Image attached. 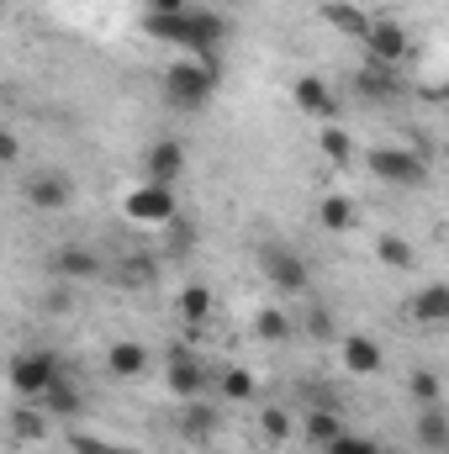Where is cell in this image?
I'll return each mask as SVG.
<instances>
[{
	"label": "cell",
	"mask_w": 449,
	"mask_h": 454,
	"mask_svg": "<svg viewBox=\"0 0 449 454\" xmlns=\"http://www.w3.org/2000/svg\"><path fill=\"white\" fill-rule=\"evenodd\" d=\"M217 80H223V69L196 64V59H175V64L159 74V90H164V101H169L175 112H201V106L217 96Z\"/></svg>",
	"instance_id": "obj_1"
},
{
	"label": "cell",
	"mask_w": 449,
	"mask_h": 454,
	"mask_svg": "<svg viewBox=\"0 0 449 454\" xmlns=\"http://www.w3.org/2000/svg\"><path fill=\"white\" fill-rule=\"evenodd\" d=\"M227 32H232V27H227V16H217V11H207V5H196V0H191V11L180 16V43H175V48H180L185 59H196V64L223 69V59H217V53H223Z\"/></svg>",
	"instance_id": "obj_2"
},
{
	"label": "cell",
	"mask_w": 449,
	"mask_h": 454,
	"mask_svg": "<svg viewBox=\"0 0 449 454\" xmlns=\"http://www.w3.org/2000/svg\"><path fill=\"white\" fill-rule=\"evenodd\" d=\"M365 169H370L381 185H391V191H423V185L434 180L429 159H423V153H413L407 143H386V148H370V153H365Z\"/></svg>",
	"instance_id": "obj_3"
},
{
	"label": "cell",
	"mask_w": 449,
	"mask_h": 454,
	"mask_svg": "<svg viewBox=\"0 0 449 454\" xmlns=\"http://www.w3.org/2000/svg\"><path fill=\"white\" fill-rule=\"evenodd\" d=\"M53 375H59V354L53 348H21V354L5 359V386L21 402H37L53 386Z\"/></svg>",
	"instance_id": "obj_4"
},
{
	"label": "cell",
	"mask_w": 449,
	"mask_h": 454,
	"mask_svg": "<svg viewBox=\"0 0 449 454\" xmlns=\"http://www.w3.org/2000/svg\"><path fill=\"white\" fill-rule=\"evenodd\" d=\"M122 217L132 227H169L180 217V201H175V185H159V180H143L122 196Z\"/></svg>",
	"instance_id": "obj_5"
},
{
	"label": "cell",
	"mask_w": 449,
	"mask_h": 454,
	"mask_svg": "<svg viewBox=\"0 0 449 454\" xmlns=\"http://www.w3.org/2000/svg\"><path fill=\"white\" fill-rule=\"evenodd\" d=\"M359 43H365V64L370 69H397L402 59H413V37L391 16H370V27H365Z\"/></svg>",
	"instance_id": "obj_6"
},
{
	"label": "cell",
	"mask_w": 449,
	"mask_h": 454,
	"mask_svg": "<svg viewBox=\"0 0 449 454\" xmlns=\"http://www.w3.org/2000/svg\"><path fill=\"white\" fill-rule=\"evenodd\" d=\"M21 201H27L32 212H69V201H75V180H69L64 169H32L27 185H21Z\"/></svg>",
	"instance_id": "obj_7"
},
{
	"label": "cell",
	"mask_w": 449,
	"mask_h": 454,
	"mask_svg": "<svg viewBox=\"0 0 449 454\" xmlns=\"http://www.w3.org/2000/svg\"><path fill=\"white\" fill-rule=\"evenodd\" d=\"M259 264H264V280H270L280 296H302V291L312 286V275H307L302 254H291V248H280V243H270V248L259 254Z\"/></svg>",
	"instance_id": "obj_8"
},
{
	"label": "cell",
	"mask_w": 449,
	"mask_h": 454,
	"mask_svg": "<svg viewBox=\"0 0 449 454\" xmlns=\"http://www.w3.org/2000/svg\"><path fill=\"white\" fill-rule=\"evenodd\" d=\"M180 175H185V143H180V137H154L148 153H143V180L175 185Z\"/></svg>",
	"instance_id": "obj_9"
},
{
	"label": "cell",
	"mask_w": 449,
	"mask_h": 454,
	"mask_svg": "<svg viewBox=\"0 0 449 454\" xmlns=\"http://www.w3.org/2000/svg\"><path fill=\"white\" fill-rule=\"evenodd\" d=\"M291 101H296V112L312 116V121H334L338 116V96L323 74H302V80L291 85Z\"/></svg>",
	"instance_id": "obj_10"
},
{
	"label": "cell",
	"mask_w": 449,
	"mask_h": 454,
	"mask_svg": "<svg viewBox=\"0 0 449 454\" xmlns=\"http://www.w3.org/2000/svg\"><path fill=\"white\" fill-rule=\"evenodd\" d=\"M48 270H53V280H69V286H80V280H101L106 275V259L96 254V248H59L53 259H48Z\"/></svg>",
	"instance_id": "obj_11"
},
{
	"label": "cell",
	"mask_w": 449,
	"mask_h": 454,
	"mask_svg": "<svg viewBox=\"0 0 449 454\" xmlns=\"http://www.w3.org/2000/svg\"><path fill=\"white\" fill-rule=\"evenodd\" d=\"M148 364H154V348L138 343V339H116L112 348H106V375H112V380H138Z\"/></svg>",
	"instance_id": "obj_12"
},
{
	"label": "cell",
	"mask_w": 449,
	"mask_h": 454,
	"mask_svg": "<svg viewBox=\"0 0 449 454\" xmlns=\"http://www.w3.org/2000/svg\"><path fill=\"white\" fill-rule=\"evenodd\" d=\"M164 386H169V396H180V402L207 396V370H201V359H196V354H191V359H164Z\"/></svg>",
	"instance_id": "obj_13"
},
{
	"label": "cell",
	"mask_w": 449,
	"mask_h": 454,
	"mask_svg": "<svg viewBox=\"0 0 449 454\" xmlns=\"http://www.w3.org/2000/svg\"><path fill=\"white\" fill-rule=\"evenodd\" d=\"M338 359H343V370H349V375H375V370L386 364L381 343L365 339V333H343V339H338Z\"/></svg>",
	"instance_id": "obj_14"
},
{
	"label": "cell",
	"mask_w": 449,
	"mask_h": 454,
	"mask_svg": "<svg viewBox=\"0 0 449 454\" xmlns=\"http://www.w3.org/2000/svg\"><path fill=\"white\" fill-rule=\"evenodd\" d=\"M407 317H413L418 328H445L449 323V286H439V280L423 286V291L407 301Z\"/></svg>",
	"instance_id": "obj_15"
},
{
	"label": "cell",
	"mask_w": 449,
	"mask_h": 454,
	"mask_svg": "<svg viewBox=\"0 0 449 454\" xmlns=\"http://www.w3.org/2000/svg\"><path fill=\"white\" fill-rule=\"evenodd\" d=\"M318 16H323V21H328L334 32L354 37V43H359V37H365V27H370V16H365V11H359L354 0H323V5H318Z\"/></svg>",
	"instance_id": "obj_16"
},
{
	"label": "cell",
	"mask_w": 449,
	"mask_h": 454,
	"mask_svg": "<svg viewBox=\"0 0 449 454\" xmlns=\"http://www.w3.org/2000/svg\"><path fill=\"white\" fill-rule=\"evenodd\" d=\"M413 439H418L429 454H445L449 450V412H445V407H423V412H418Z\"/></svg>",
	"instance_id": "obj_17"
},
{
	"label": "cell",
	"mask_w": 449,
	"mask_h": 454,
	"mask_svg": "<svg viewBox=\"0 0 449 454\" xmlns=\"http://www.w3.org/2000/svg\"><path fill=\"white\" fill-rule=\"evenodd\" d=\"M338 434H343V423H338V412L334 407H312L307 418H302V439L312 444V450H328Z\"/></svg>",
	"instance_id": "obj_18"
},
{
	"label": "cell",
	"mask_w": 449,
	"mask_h": 454,
	"mask_svg": "<svg viewBox=\"0 0 449 454\" xmlns=\"http://www.w3.org/2000/svg\"><path fill=\"white\" fill-rule=\"evenodd\" d=\"M37 407H43V412H53V418H69V412H80V386L59 370V375H53V386L37 396Z\"/></svg>",
	"instance_id": "obj_19"
},
{
	"label": "cell",
	"mask_w": 449,
	"mask_h": 454,
	"mask_svg": "<svg viewBox=\"0 0 449 454\" xmlns=\"http://www.w3.org/2000/svg\"><path fill=\"white\" fill-rule=\"evenodd\" d=\"M318 223H323V232H354L359 227V207L349 196H323L318 201Z\"/></svg>",
	"instance_id": "obj_20"
},
{
	"label": "cell",
	"mask_w": 449,
	"mask_h": 454,
	"mask_svg": "<svg viewBox=\"0 0 449 454\" xmlns=\"http://www.w3.org/2000/svg\"><path fill=\"white\" fill-rule=\"evenodd\" d=\"M291 333H296L291 312H280V307H259V312H254V339L259 343H286Z\"/></svg>",
	"instance_id": "obj_21"
},
{
	"label": "cell",
	"mask_w": 449,
	"mask_h": 454,
	"mask_svg": "<svg viewBox=\"0 0 449 454\" xmlns=\"http://www.w3.org/2000/svg\"><path fill=\"white\" fill-rule=\"evenodd\" d=\"M375 259H381L386 270H418V248H413L407 238H397V232H381V238H375Z\"/></svg>",
	"instance_id": "obj_22"
},
{
	"label": "cell",
	"mask_w": 449,
	"mask_h": 454,
	"mask_svg": "<svg viewBox=\"0 0 449 454\" xmlns=\"http://www.w3.org/2000/svg\"><path fill=\"white\" fill-rule=\"evenodd\" d=\"M11 434H16L21 444H37V439H48V412H43L37 402H21V407L11 412Z\"/></svg>",
	"instance_id": "obj_23"
},
{
	"label": "cell",
	"mask_w": 449,
	"mask_h": 454,
	"mask_svg": "<svg viewBox=\"0 0 449 454\" xmlns=\"http://www.w3.org/2000/svg\"><path fill=\"white\" fill-rule=\"evenodd\" d=\"M212 307H217V301H212V291H207V286H196V280H191V286L180 291V301H175V312H180L191 328H201V323L212 317Z\"/></svg>",
	"instance_id": "obj_24"
},
{
	"label": "cell",
	"mask_w": 449,
	"mask_h": 454,
	"mask_svg": "<svg viewBox=\"0 0 449 454\" xmlns=\"http://www.w3.org/2000/svg\"><path fill=\"white\" fill-rule=\"evenodd\" d=\"M318 148H323V159H328V164H338V169H343V164H354V137H349L338 121H323Z\"/></svg>",
	"instance_id": "obj_25"
},
{
	"label": "cell",
	"mask_w": 449,
	"mask_h": 454,
	"mask_svg": "<svg viewBox=\"0 0 449 454\" xmlns=\"http://www.w3.org/2000/svg\"><path fill=\"white\" fill-rule=\"evenodd\" d=\"M354 90H359L365 101H391V96H397V80H391V69H370V64H365V69L354 74Z\"/></svg>",
	"instance_id": "obj_26"
},
{
	"label": "cell",
	"mask_w": 449,
	"mask_h": 454,
	"mask_svg": "<svg viewBox=\"0 0 449 454\" xmlns=\"http://www.w3.org/2000/svg\"><path fill=\"white\" fill-rule=\"evenodd\" d=\"M407 396H413L418 407H445V380H439L434 370H413V375H407Z\"/></svg>",
	"instance_id": "obj_27"
},
{
	"label": "cell",
	"mask_w": 449,
	"mask_h": 454,
	"mask_svg": "<svg viewBox=\"0 0 449 454\" xmlns=\"http://www.w3.org/2000/svg\"><path fill=\"white\" fill-rule=\"evenodd\" d=\"M180 428H185L191 439H212V434H217V412L207 407V396L185 402V418H180Z\"/></svg>",
	"instance_id": "obj_28"
},
{
	"label": "cell",
	"mask_w": 449,
	"mask_h": 454,
	"mask_svg": "<svg viewBox=\"0 0 449 454\" xmlns=\"http://www.w3.org/2000/svg\"><path fill=\"white\" fill-rule=\"evenodd\" d=\"M259 434H264V444H286V439H296V418L286 407H264L259 412Z\"/></svg>",
	"instance_id": "obj_29"
},
{
	"label": "cell",
	"mask_w": 449,
	"mask_h": 454,
	"mask_svg": "<svg viewBox=\"0 0 449 454\" xmlns=\"http://www.w3.org/2000/svg\"><path fill=\"white\" fill-rule=\"evenodd\" d=\"M154 275H159V270H154L148 254H127V259L116 264V280H122V286H148Z\"/></svg>",
	"instance_id": "obj_30"
},
{
	"label": "cell",
	"mask_w": 449,
	"mask_h": 454,
	"mask_svg": "<svg viewBox=\"0 0 449 454\" xmlns=\"http://www.w3.org/2000/svg\"><path fill=\"white\" fill-rule=\"evenodd\" d=\"M217 391H223V396H232V402H248V396H254V375L232 364V370H223V375H217Z\"/></svg>",
	"instance_id": "obj_31"
},
{
	"label": "cell",
	"mask_w": 449,
	"mask_h": 454,
	"mask_svg": "<svg viewBox=\"0 0 449 454\" xmlns=\"http://www.w3.org/2000/svg\"><path fill=\"white\" fill-rule=\"evenodd\" d=\"M323 454H381V439H370V434H349V428H343Z\"/></svg>",
	"instance_id": "obj_32"
},
{
	"label": "cell",
	"mask_w": 449,
	"mask_h": 454,
	"mask_svg": "<svg viewBox=\"0 0 449 454\" xmlns=\"http://www.w3.org/2000/svg\"><path fill=\"white\" fill-rule=\"evenodd\" d=\"M307 333H312L318 343H334V339H338L334 312H328V307H312V312H307Z\"/></svg>",
	"instance_id": "obj_33"
},
{
	"label": "cell",
	"mask_w": 449,
	"mask_h": 454,
	"mask_svg": "<svg viewBox=\"0 0 449 454\" xmlns=\"http://www.w3.org/2000/svg\"><path fill=\"white\" fill-rule=\"evenodd\" d=\"M43 307H48L53 317H64V312L75 307V286H69V280H53V286H48V296H43Z\"/></svg>",
	"instance_id": "obj_34"
},
{
	"label": "cell",
	"mask_w": 449,
	"mask_h": 454,
	"mask_svg": "<svg viewBox=\"0 0 449 454\" xmlns=\"http://www.w3.org/2000/svg\"><path fill=\"white\" fill-rule=\"evenodd\" d=\"M69 450L75 454H116L112 444H101L96 434H69Z\"/></svg>",
	"instance_id": "obj_35"
},
{
	"label": "cell",
	"mask_w": 449,
	"mask_h": 454,
	"mask_svg": "<svg viewBox=\"0 0 449 454\" xmlns=\"http://www.w3.org/2000/svg\"><path fill=\"white\" fill-rule=\"evenodd\" d=\"M21 159V137L11 127H0V164H16Z\"/></svg>",
	"instance_id": "obj_36"
},
{
	"label": "cell",
	"mask_w": 449,
	"mask_h": 454,
	"mask_svg": "<svg viewBox=\"0 0 449 454\" xmlns=\"http://www.w3.org/2000/svg\"><path fill=\"white\" fill-rule=\"evenodd\" d=\"M148 11L154 16H180V11H191V0H148Z\"/></svg>",
	"instance_id": "obj_37"
},
{
	"label": "cell",
	"mask_w": 449,
	"mask_h": 454,
	"mask_svg": "<svg viewBox=\"0 0 449 454\" xmlns=\"http://www.w3.org/2000/svg\"><path fill=\"white\" fill-rule=\"evenodd\" d=\"M381 454H402V450H386V444H381Z\"/></svg>",
	"instance_id": "obj_38"
},
{
	"label": "cell",
	"mask_w": 449,
	"mask_h": 454,
	"mask_svg": "<svg viewBox=\"0 0 449 454\" xmlns=\"http://www.w3.org/2000/svg\"><path fill=\"white\" fill-rule=\"evenodd\" d=\"M5 5H11V0H0V11H5Z\"/></svg>",
	"instance_id": "obj_39"
}]
</instances>
